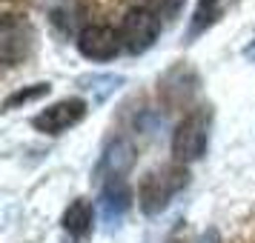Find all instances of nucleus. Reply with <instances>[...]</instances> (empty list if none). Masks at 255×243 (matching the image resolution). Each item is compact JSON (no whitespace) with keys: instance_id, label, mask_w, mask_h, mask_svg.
<instances>
[{"instance_id":"1","label":"nucleus","mask_w":255,"mask_h":243,"mask_svg":"<svg viewBox=\"0 0 255 243\" xmlns=\"http://www.w3.org/2000/svg\"><path fill=\"white\" fill-rule=\"evenodd\" d=\"M186 177L189 174L181 166H163V169H155L146 174L138 189V203L143 209V215H149V218L161 215L169 206V200L186 186Z\"/></svg>"},{"instance_id":"2","label":"nucleus","mask_w":255,"mask_h":243,"mask_svg":"<svg viewBox=\"0 0 255 243\" xmlns=\"http://www.w3.org/2000/svg\"><path fill=\"white\" fill-rule=\"evenodd\" d=\"M209 109H195L175 126V135H172V155L175 161L181 163H192V161H201L207 155V146H209Z\"/></svg>"},{"instance_id":"3","label":"nucleus","mask_w":255,"mask_h":243,"mask_svg":"<svg viewBox=\"0 0 255 243\" xmlns=\"http://www.w3.org/2000/svg\"><path fill=\"white\" fill-rule=\"evenodd\" d=\"M121 40H124V52L129 55H143L146 49L155 46V40L161 35V17L152 14L146 6L127 12V17L121 20Z\"/></svg>"},{"instance_id":"4","label":"nucleus","mask_w":255,"mask_h":243,"mask_svg":"<svg viewBox=\"0 0 255 243\" xmlns=\"http://www.w3.org/2000/svg\"><path fill=\"white\" fill-rule=\"evenodd\" d=\"M89 112V103L83 97H63L58 103L40 109L35 117H32V126L43 135H63L69 132L72 126H78Z\"/></svg>"},{"instance_id":"5","label":"nucleus","mask_w":255,"mask_h":243,"mask_svg":"<svg viewBox=\"0 0 255 243\" xmlns=\"http://www.w3.org/2000/svg\"><path fill=\"white\" fill-rule=\"evenodd\" d=\"M35 49V29L26 23V20H17L12 14L3 17V26H0V58L6 66H17L20 60H26Z\"/></svg>"},{"instance_id":"6","label":"nucleus","mask_w":255,"mask_h":243,"mask_svg":"<svg viewBox=\"0 0 255 243\" xmlns=\"http://www.w3.org/2000/svg\"><path fill=\"white\" fill-rule=\"evenodd\" d=\"M121 49H124L121 32L112 29V26H86L81 35H78V52L86 60H95V63L118 58Z\"/></svg>"},{"instance_id":"7","label":"nucleus","mask_w":255,"mask_h":243,"mask_svg":"<svg viewBox=\"0 0 255 243\" xmlns=\"http://www.w3.org/2000/svg\"><path fill=\"white\" fill-rule=\"evenodd\" d=\"M129 206H132V192H129L127 180L124 177L106 180L101 189V218H104L106 229H115L129 212Z\"/></svg>"},{"instance_id":"8","label":"nucleus","mask_w":255,"mask_h":243,"mask_svg":"<svg viewBox=\"0 0 255 243\" xmlns=\"http://www.w3.org/2000/svg\"><path fill=\"white\" fill-rule=\"evenodd\" d=\"M60 229L66 235V243H86L92 238V229H95V215H92V203L89 200H72L63 218H60Z\"/></svg>"},{"instance_id":"9","label":"nucleus","mask_w":255,"mask_h":243,"mask_svg":"<svg viewBox=\"0 0 255 243\" xmlns=\"http://www.w3.org/2000/svg\"><path fill=\"white\" fill-rule=\"evenodd\" d=\"M129 166H132V146H129L127 140H115V143L106 149L101 166H98V177H101V174H106L109 180H112V177H124V172H127Z\"/></svg>"},{"instance_id":"10","label":"nucleus","mask_w":255,"mask_h":243,"mask_svg":"<svg viewBox=\"0 0 255 243\" xmlns=\"http://www.w3.org/2000/svg\"><path fill=\"white\" fill-rule=\"evenodd\" d=\"M221 3L224 0H198L195 14H192V26H189V35L195 37L201 32H207L209 26L221 17Z\"/></svg>"},{"instance_id":"11","label":"nucleus","mask_w":255,"mask_h":243,"mask_svg":"<svg viewBox=\"0 0 255 243\" xmlns=\"http://www.w3.org/2000/svg\"><path fill=\"white\" fill-rule=\"evenodd\" d=\"M121 83H124V78H115V75H92V78H83L81 86L86 92H92L95 100L101 103V100H106L109 94L115 92Z\"/></svg>"},{"instance_id":"12","label":"nucleus","mask_w":255,"mask_h":243,"mask_svg":"<svg viewBox=\"0 0 255 243\" xmlns=\"http://www.w3.org/2000/svg\"><path fill=\"white\" fill-rule=\"evenodd\" d=\"M49 83H32V86H26V89H17V92H12L6 100H3V109L6 112H12V109H17V106H26L32 103V100H40L43 94H49Z\"/></svg>"},{"instance_id":"13","label":"nucleus","mask_w":255,"mask_h":243,"mask_svg":"<svg viewBox=\"0 0 255 243\" xmlns=\"http://www.w3.org/2000/svg\"><path fill=\"white\" fill-rule=\"evenodd\" d=\"M181 6H184V0H146V9L152 14L163 17V20H172L175 14L181 12Z\"/></svg>"}]
</instances>
